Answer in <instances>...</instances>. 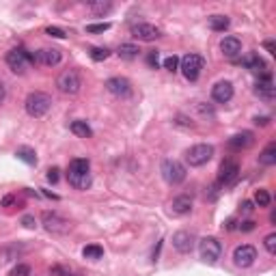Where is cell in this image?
<instances>
[{"label": "cell", "mask_w": 276, "mask_h": 276, "mask_svg": "<svg viewBox=\"0 0 276 276\" xmlns=\"http://www.w3.org/2000/svg\"><path fill=\"white\" fill-rule=\"evenodd\" d=\"M4 97H6V89H4V84L0 82V106L4 104Z\"/></svg>", "instance_id": "c3c4849f"}, {"label": "cell", "mask_w": 276, "mask_h": 276, "mask_svg": "<svg viewBox=\"0 0 276 276\" xmlns=\"http://www.w3.org/2000/svg\"><path fill=\"white\" fill-rule=\"evenodd\" d=\"M147 63H149V67H157V63H160V61H157V52L155 50L147 54Z\"/></svg>", "instance_id": "f35d334b"}, {"label": "cell", "mask_w": 276, "mask_h": 276, "mask_svg": "<svg viewBox=\"0 0 276 276\" xmlns=\"http://www.w3.org/2000/svg\"><path fill=\"white\" fill-rule=\"evenodd\" d=\"M242 212H244V214H251V212H253V203H251V201H244V203H242Z\"/></svg>", "instance_id": "ee69618b"}, {"label": "cell", "mask_w": 276, "mask_h": 276, "mask_svg": "<svg viewBox=\"0 0 276 276\" xmlns=\"http://www.w3.org/2000/svg\"><path fill=\"white\" fill-rule=\"evenodd\" d=\"M61 50H56V48H43L41 52L37 54V61L39 63H43V65H48V67H52V65H58L61 63Z\"/></svg>", "instance_id": "ac0fdd59"}, {"label": "cell", "mask_w": 276, "mask_h": 276, "mask_svg": "<svg viewBox=\"0 0 276 276\" xmlns=\"http://www.w3.org/2000/svg\"><path fill=\"white\" fill-rule=\"evenodd\" d=\"M257 259V248L251 246V244H244V246H238L233 251V261L238 268H251Z\"/></svg>", "instance_id": "30bf717a"}, {"label": "cell", "mask_w": 276, "mask_h": 276, "mask_svg": "<svg viewBox=\"0 0 276 276\" xmlns=\"http://www.w3.org/2000/svg\"><path fill=\"white\" fill-rule=\"evenodd\" d=\"M199 253H201V259L205 261V264H216L222 255V246L216 238H203L199 242Z\"/></svg>", "instance_id": "ba28073f"}, {"label": "cell", "mask_w": 276, "mask_h": 276, "mask_svg": "<svg viewBox=\"0 0 276 276\" xmlns=\"http://www.w3.org/2000/svg\"><path fill=\"white\" fill-rule=\"evenodd\" d=\"M255 93H257L264 102H272L274 100V82H272L270 71L259 78V82L255 84Z\"/></svg>", "instance_id": "5bb4252c"}, {"label": "cell", "mask_w": 276, "mask_h": 276, "mask_svg": "<svg viewBox=\"0 0 276 276\" xmlns=\"http://www.w3.org/2000/svg\"><path fill=\"white\" fill-rule=\"evenodd\" d=\"M179 69H181V74H183L186 80L194 82L196 78H199L201 69H203V58L199 54H186L179 61Z\"/></svg>", "instance_id": "52a82bcc"}, {"label": "cell", "mask_w": 276, "mask_h": 276, "mask_svg": "<svg viewBox=\"0 0 276 276\" xmlns=\"http://www.w3.org/2000/svg\"><path fill=\"white\" fill-rule=\"evenodd\" d=\"M82 255L87 259H102L104 257V248L97 246V244H89V246L82 248Z\"/></svg>", "instance_id": "f1b7e54d"}, {"label": "cell", "mask_w": 276, "mask_h": 276, "mask_svg": "<svg viewBox=\"0 0 276 276\" xmlns=\"http://www.w3.org/2000/svg\"><path fill=\"white\" fill-rule=\"evenodd\" d=\"M56 87H58V91H61V93H65V95H76L78 91H80V87H82L80 74H78L76 69L63 71V74L56 78Z\"/></svg>", "instance_id": "277c9868"}, {"label": "cell", "mask_w": 276, "mask_h": 276, "mask_svg": "<svg viewBox=\"0 0 276 276\" xmlns=\"http://www.w3.org/2000/svg\"><path fill=\"white\" fill-rule=\"evenodd\" d=\"M106 89L113 95H117V97H130V95H132V84H130L128 78H121V76L108 78V80H106Z\"/></svg>", "instance_id": "8fae6325"}, {"label": "cell", "mask_w": 276, "mask_h": 276, "mask_svg": "<svg viewBox=\"0 0 276 276\" xmlns=\"http://www.w3.org/2000/svg\"><path fill=\"white\" fill-rule=\"evenodd\" d=\"M264 48H266L268 52H270V54H276V45H274V41H266V43H264Z\"/></svg>", "instance_id": "f6af8a7d"}, {"label": "cell", "mask_w": 276, "mask_h": 276, "mask_svg": "<svg viewBox=\"0 0 276 276\" xmlns=\"http://www.w3.org/2000/svg\"><path fill=\"white\" fill-rule=\"evenodd\" d=\"M164 69H168V71H173V74H175V71L179 69V58H177L175 54L168 56V58H164Z\"/></svg>", "instance_id": "1f68e13d"}, {"label": "cell", "mask_w": 276, "mask_h": 276, "mask_svg": "<svg viewBox=\"0 0 276 276\" xmlns=\"http://www.w3.org/2000/svg\"><path fill=\"white\" fill-rule=\"evenodd\" d=\"M89 56L93 58L95 63H100V61H106V58L110 56V52L106 50V48H91V52H89Z\"/></svg>", "instance_id": "4dcf8cb0"}, {"label": "cell", "mask_w": 276, "mask_h": 276, "mask_svg": "<svg viewBox=\"0 0 276 276\" xmlns=\"http://www.w3.org/2000/svg\"><path fill=\"white\" fill-rule=\"evenodd\" d=\"M259 164H264V166H274L276 164V142H270L264 151H261Z\"/></svg>", "instance_id": "603a6c76"}, {"label": "cell", "mask_w": 276, "mask_h": 276, "mask_svg": "<svg viewBox=\"0 0 276 276\" xmlns=\"http://www.w3.org/2000/svg\"><path fill=\"white\" fill-rule=\"evenodd\" d=\"M220 50L227 58H235L242 52V41L238 37H225L220 41Z\"/></svg>", "instance_id": "e0dca14e"}, {"label": "cell", "mask_w": 276, "mask_h": 276, "mask_svg": "<svg viewBox=\"0 0 276 276\" xmlns=\"http://www.w3.org/2000/svg\"><path fill=\"white\" fill-rule=\"evenodd\" d=\"M43 227L48 229L50 233H58V235H63V233H69V229H71V225L65 218H61L58 214H54V212H45L43 214Z\"/></svg>", "instance_id": "9c48e42d"}, {"label": "cell", "mask_w": 276, "mask_h": 276, "mask_svg": "<svg viewBox=\"0 0 276 276\" xmlns=\"http://www.w3.org/2000/svg\"><path fill=\"white\" fill-rule=\"evenodd\" d=\"M240 179V164L235 160H225L220 164V173H218V183L220 188H231Z\"/></svg>", "instance_id": "8992f818"}, {"label": "cell", "mask_w": 276, "mask_h": 276, "mask_svg": "<svg viewBox=\"0 0 276 276\" xmlns=\"http://www.w3.org/2000/svg\"><path fill=\"white\" fill-rule=\"evenodd\" d=\"M30 63H37V54H30V52H26L22 48H13L6 52V65L15 74H24Z\"/></svg>", "instance_id": "7a4b0ae2"}, {"label": "cell", "mask_w": 276, "mask_h": 276, "mask_svg": "<svg viewBox=\"0 0 276 276\" xmlns=\"http://www.w3.org/2000/svg\"><path fill=\"white\" fill-rule=\"evenodd\" d=\"M108 28H110L108 22H104V24H89L87 26V32H104V30H108Z\"/></svg>", "instance_id": "e575fe53"}, {"label": "cell", "mask_w": 276, "mask_h": 276, "mask_svg": "<svg viewBox=\"0 0 276 276\" xmlns=\"http://www.w3.org/2000/svg\"><path fill=\"white\" fill-rule=\"evenodd\" d=\"M199 110L203 115H209V117H214V110H212V106H205V104H201L199 106Z\"/></svg>", "instance_id": "7bdbcfd3"}, {"label": "cell", "mask_w": 276, "mask_h": 276, "mask_svg": "<svg viewBox=\"0 0 276 276\" xmlns=\"http://www.w3.org/2000/svg\"><path fill=\"white\" fill-rule=\"evenodd\" d=\"M89 9H91L93 15L104 17L113 11V2H108V0H93V2H89Z\"/></svg>", "instance_id": "7402d4cb"}, {"label": "cell", "mask_w": 276, "mask_h": 276, "mask_svg": "<svg viewBox=\"0 0 276 276\" xmlns=\"http://www.w3.org/2000/svg\"><path fill=\"white\" fill-rule=\"evenodd\" d=\"M15 155H17V160H22L26 164H37V153H35V149H30V147H19L15 151Z\"/></svg>", "instance_id": "484cf974"}, {"label": "cell", "mask_w": 276, "mask_h": 276, "mask_svg": "<svg viewBox=\"0 0 276 276\" xmlns=\"http://www.w3.org/2000/svg\"><path fill=\"white\" fill-rule=\"evenodd\" d=\"M160 173L164 177V181L170 183V186H179L186 179V166L177 160H164L160 166Z\"/></svg>", "instance_id": "3957f363"}, {"label": "cell", "mask_w": 276, "mask_h": 276, "mask_svg": "<svg viewBox=\"0 0 276 276\" xmlns=\"http://www.w3.org/2000/svg\"><path fill=\"white\" fill-rule=\"evenodd\" d=\"M222 229H227V231H233V229H235V220H233V218H229V220L225 222V225H222Z\"/></svg>", "instance_id": "7dc6e473"}, {"label": "cell", "mask_w": 276, "mask_h": 276, "mask_svg": "<svg viewBox=\"0 0 276 276\" xmlns=\"http://www.w3.org/2000/svg\"><path fill=\"white\" fill-rule=\"evenodd\" d=\"M67 179L76 190H87L91 186V175H67Z\"/></svg>", "instance_id": "4316f807"}, {"label": "cell", "mask_w": 276, "mask_h": 276, "mask_svg": "<svg viewBox=\"0 0 276 276\" xmlns=\"http://www.w3.org/2000/svg\"><path fill=\"white\" fill-rule=\"evenodd\" d=\"M138 45H134V43H121L119 45V50H117V54H119L121 58H126V61H132V58H136L138 56Z\"/></svg>", "instance_id": "d4e9b609"}, {"label": "cell", "mask_w": 276, "mask_h": 276, "mask_svg": "<svg viewBox=\"0 0 276 276\" xmlns=\"http://www.w3.org/2000/svg\"><path fill=\"white\" fill-rule=\"evenodd\" d=\"M45 32H48L50 37H54V39H65V30L56 28V26H48V28H45Z\"/></svg>", "instance_id": "d590c367"}, {"label": "cell", "mask_w": 276, "mask_h": 276, "mask_svg": "<svg viewBox=\"0 0 276 276\" xmlns=\"http://www.w3.org/2000/svg\"><path fill=\"white\" fill-rule=\"evenodd\" d=\"M242 65H244L246 69H251V71H255V74H268L266 71V63H264V58H259V54L257 52H251V54H246L244 58L240 61Z\"/></svg>", "instance_id": "2e32d148"}, {"label": "cell", "mask_w": 276, "mask_h": 276, "mask_svg": "<svg viewBox=\"0 0 276 276\" xmlns=\"http://www.w3.org/2000/svg\"><path fill=\"white\" fill-rule=\"evenodd\" d=\"M194 242H196V238H194V233H190V231H177L173 235V246H175V251L181 255L192 253Z\"/></svg>", "instance_id": "7c38bea8"}, {"label": "cell", "mask_w": 276, "mask_h": 276, "mask_svg": "<svg viewBox=\"0 0 276 276\" xmlns=\"http://www.w3.org/2000/svg\"><path fill=\"white\" fill-rule=\"evenodd\" d=\"M255 142V136L251 132H242V134H235L233 138H229V147L231 149H246L251 147V144Z\"/></svg>", "instance_id": "d6986e66"}, {"label": "cell", "mask_w": 276, "mask_h": 276, "mask_svg": "<svg viewBox=\"0 0 276 276\" xmlns=\"http://www.w3.org/2000/svg\"><path fill=\"white\" fill-rule=\"evenodd\" d=\"M220 194V183H214V186H209V201H216Z\"/></svg>", "instance_id": "8d00e7d4"}, {"label": "cell", "mask_w": 276, "mask_h": 276, "mask_svg": "<svg viewBox=\"0 0 276 276\" xmlns=\"http://www.w3.org/2000/svg\"><path fill=\"white\" fill-rule=\"evenodd\" d=\"M22 225H24L26 229H35L37 222H35V218H32V216H24V218H22Z\"/></svg>", "instance_id": "60d3db41"}, {"label": "cell", "mask_w": 276, "mask_h": 276, "mask_svg": "<svg viewBox=\"0 0 276 276\" xmlns=\"http://www.w3.org/2000/svg\"><path fill=\"white\" fill-rule=\"evenodd\" d=\"M58 173H61L58 168H50L45 177H48V181H50V183H56V181H58Z\"/></svg>", "instance_id": "ab89813d"}, {"label": "cell", "mask_w": 276, "mask_h": 276, "mask_svg": "<svg viewBox=\"0 0 276 276\" xmlns=\"http://www.w3.org/2000/svg\"><path fill=\"white\" fill-rule=\"evenodd\" d=\"M89 170H91V162L87 157H76V160L69 162L67 175H89Z\"/></svg>", "instance_id": "ffe728a7"}, {"label": "cell", "mask_w": 276, "mask_h": 276, "mask_svg": "<svg viewBox=\"0 0 276 276\" xmlns=\"http://www.w3.org/2000/svg\"><path fill=\"white\" fill-rule=\"evenodd\" d=\"M212 97H214V102H218V104H227L233 97V84L227 82V80L218 82L212 89Z\"/></svg>", "instance_id": "9a60e30c"}, {"label": "cell", "mask_w": 276, "mask_h": 276, "mask_svg": "<svg viewBox=\"0 0 276 276\" xmlns=\"http://www.w3.org/2000/svg\"><path fill=\"white\" fill-rule=\"evenodd\" d=\"M209 28L216 32H222L229 28V17L227 15H212L209 17Z\"/></svg>", "instance_id": "83f0119b"}, {"label": "cell", "mask_w": 276, "mask_h": 276, "mask_svg": "<svg viewBox=\"0 0 276 276\" xmlns=\"http://www.w3.org/2000/svg\"><path fill=\"white\" fill-rule=\"evenodd\" d=\"M212 155H214L212 144H194V147H190L186 151V162L190 166H203V164L212 160Z\"/></svg>", "instance_id": "5b68a950"}, {"label": "cell", "mask_w": 276, "mask_h": 276, "mask_svg": "<svg viewBox=\"0 0 276 276\" xmlns=\"http://www.w3.org/2000/svg\"><path fill=\"white\" fill-rule=\"evenodd\" d=\"M266 242V248H268V253L270 255H276V233H270L268 238L264 240Z\"/></svg>", "instance_id": "836d02e7"}, {"label": "cell", "mask_w": 276, "mask_h": 276, "mask_svg": "<svg viewBox=\"0 0 276 276\" xmlns=\"http://www.w3.org/2000/svg\"><path fill=\"white\" fill-rule=\"evenodd\" d=\"M270 192H268V190H264V188H261V190H257V192H255V203H257V205L259 207H268V205H270Z\"/></svg>", "instance_id": "f546056e"}, {"label": "cell", "mask_w": 276, "mask_h": 276, "mask_svg": "<svg viewBox=\"0 0 276 276\" xmlns=\"http://www.w3.org/2000/svg\"><path fill=\"white\" fill-rule=\"evenodd\" d=\"M255 123H257V126H268L270 119H268V117H255Z\"/></svg>", "instance_id": "bcb514c9"}, {"label": "cell", "mask_w": 276, "mask_h": 276, "mask_svg": "<svg viewBox=\"0 0 276 276\" xmlns=\"http://www.w3.org/2000/svg\"><path fill=\"white\" fill-rule=\"evenodd\" d=\"M69 130L76 136H80V138H91V136H93V130H91V126H89L87 121H74L69 126Z\"/></svg>", "instance_id": "cb8c5ba5"}, {"label": "cell", "mask_w": 276, "mask_h": 276, "mask_svg": "<svg viewBox=\"0 0 276 276\" xmlns=\"http://www.w3.org/2000/svg\"><path fill=\"white\" fill-rule=\"evenodd\" d=\"M173 212L175 214H190L192 212V196H188V194H181V196H177V199L173 201Z\"/></svg>", "instance_id": "44dd1931"}, {"label": "cell", "mask_w": 276, "mask_h": 276, "mask_svg": "<svg viewBox=\"0 0 276 276\" xmlns=\"http://www.w3.org/2000/svg\"><path fill=\"white\" fill-rule=\"evenodd\" d=\"M15 203V196H11V194H6L4 199H2V207H9V205H13Z\"/></svg>", "instance_id": "b9f144b4"}, {"label": "cell", "mask_w": 276, "mask_h": 276, "mask_svg": "<svg viewBox=\"0 0 276 276\" xmlns=\"http://www.w3.org/2000/svg\"><path fill=\"white\" fill-rule=\"evenodd\" d=\"M24 108L30 117L39 119V117H43L52 108V97L48 93H41V91H32V93H28V97H26Z\"/></svg>", "instance_id": "6da1fadb"}, {"label": "cell", "mask_w": 276, "mask_h": 276, "mask_svg": "<svg viewBox=\"0 0 276 276\" xmlns=\"http://www.w3.org/2000/svg\"><path fill=\"white\" fill-rule=\"evenodd\" d=\"M11 276H30V268L26 266V264H17L11 270Z\"/></svg>", "instance_id": "d6a6232c"}, {"label": "cell", "mask_w": 276, "mask_h": 276, "mask_svg": "<svg viewBox=\"0 0 276 276\" xmlns=\"http://www.w3.org/2000/svg\"><path fill=\"white\" fill-rule=\"evenodd\" d=\"M240 231H244V233H248V231H253L255 229V222L253 220H244V222H240Z\"/></svg>", "instance_id": "74e56055"}, {"label": "cell", "mask_w": 276, "mask_h": 276, "mask_svg": "<svg viewBox=\"0 0 276 276\" xmlns=\"http://www.w3.org/2000/svg\"><path fill=\"white\" fill-rule=\"evenodd\" d=\"M160 35H162L160 28L153 26V24H136V26H132V37H136L138 41H155Z\"/></svg>", "instance_id": "4fadbf2b"}]
</instances>
